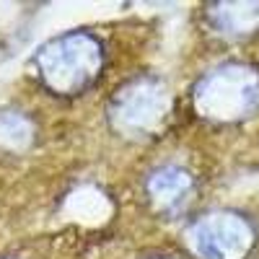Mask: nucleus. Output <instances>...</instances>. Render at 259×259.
<instances>
[{
  "label": "nucleus",
  "mask_w": 259,
  "mask_h": 259,
  "mask_svg": "<svg viewBox=\"0 0 259 259\" xmlns=\"http://www.w3.org/2000/svg\"><path fill=\"white\" fill-rule=\"evenodd\" d=\"M39 80L52 94L73 96L99 80L104 68V50L94 34L70 31L47 41L34 57Z\"/></svg>",
  "instance_id": "nucleus-1"
},
{
  "label": "nucleus",
  "mask_w": 259,
  "mask_h": 259,
  "mask_svg": "<svg viewBox=\"0 0 259 259\" xmlns=\"http://www.w3.org/2000/svg\"><path fill=\"white\" fill-rule=\"evenodd\" d=\"M210 11L212 24L226 34H246L259 24V6L256 3H221Z\"/></svg>",
  "instance_id": "nucleus-6"
},
{
  "label": "nucleus",
  "mask_w": 259,
  "mask_h": 259,
  "mask_svg": "<svg viewBox=\"0 0 259 259\" xmlns=\"http://www.w3.org/2000/svg\"><path fill=\"white\" fill-rule=\"evenodd\" d=\"M168 117V89L158 78H135L124 83L109 104V122L124 138L156 135Z\"/></svg>",
  "instance_id": "nucleus-3"
},
{
  "label": "nucleus",
  "mask_w": 259,
  "mask_h": 259,
  "mask_svg": "<svg viewBox=\"0 0 259 259\" xmlns=\"http://www.w3.org/2000/svg\"><path fill=\"white\" fill-rule=\"evenodd\" d=\"M187 241L200 259H246L254 249V228L244 215L218 210L194 221Z\"/></svg>",
  "instance_id": "nucleus-4"
},
{
  "label": "nucleus",
  "mask_w": 259,
  "mask_h": 259,
  "mask_svg": "<svg viewBox=\"0 0 259 259\" xmlns=\"http://www.w3.org/2000/svg\"><path fill=\"white\" fill-rule=\"evenodd\" d=\"M194 187V179L187 168L179 163H163L156 166L145 177V194L158 210H174L179 207Z\"/></svg>",
  "instance_id": "nucleus-5"
},
{
  "label": "nucleus",
  "mask_w": 259,
  "mask_h": 259,
  "mask_svg": "<svg viewBox=\"0 0 259 259\" xmlns=\"http://www.w3.org/2000/svg\"><path fill=\"white\" fill-rule=\"evenodd\" d=\"M34 140V122L21 112H0V145L24 150Z\"/></svg>",
  "instance_id": "nucleus-7"
},
{
  "label": "nucleus",
  "mask_w": 259,
  "mask_h": 259,
  "mask_svg": "<svg viewBox=\"0 0 259 259\" xmlns=\"http://www.w3.org/2000/svg\"><path fill=\"white\" fill-rule=\"evenodd\" d=\"M194 109L202 119L233 124L259 112V70L228 62L200 78L192 91Z\"/></svg>",
  "instance_id": "nucleus-2"
}]
</instances>
